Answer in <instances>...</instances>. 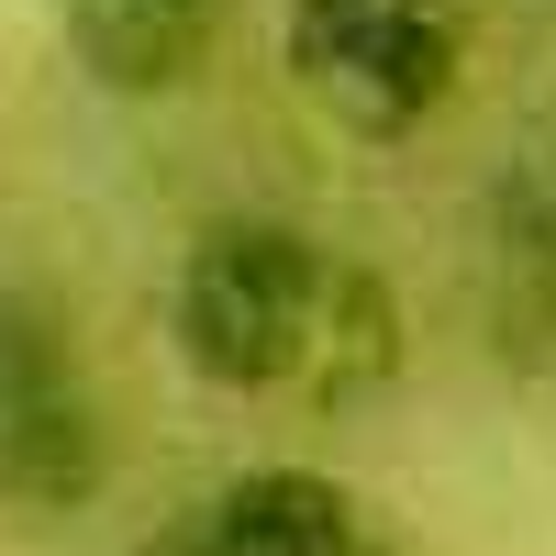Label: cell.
<instances>
[{"mask_svg": "<svg viewBox=\"0 0 556 556\" xmlns=\"http://www.w3.org/2000/svg\"><path fill=\"white\" fill-rule=\"evenodd\" d=\"M479 67L468 0H278V78L345 146H424Z\"/></svg>", "mask_w": 556, "mask_h": 556, "instance_id": "cell-2", "label": "cell"}, {"mask_svg": "<svg viewBox=\"0 0 556 556\" xmlns=\"http://www.w3.org/2000/svg\"><path fill=\"white\" fill-rule=\"evenodd\" d=\"M501 235H513V267L556 301V156H545V167H523L513 190H501Z\"/></svg>", "mask_w": 556, "mask_h": 556, "instance_id": "cell-6", "label": "cell"}, {"mask_svg": "<svg viewBox=\"0 0 556 556\" xmlns=\"http://www.w3.org/2000/svg\"><path fill=\"white\" fill-rule=\"evenodd\" d=\"M123 468L89 345L56 290L0 278V513L23 523H78L101 513V490Z\"/></svg>", "mask_w": 556, "mask_h": 556, "instance_id": "cell-3", "label": "cell"}, {"mask_svg": "<svg viewBox=\"0 0 556 556\" xmlns=\"http://www.w3.org/2000/svg\"><path fill=\"white\" fill-rule=\"evenodd\" d=\"M167 345L223 401L345 424V412L401 390L412 323H401V290L356 245L312 235L290 212H212L167 267Z\"/></svg>", "mask_w": 556, "mask_h": 556, "instance_id": "cell-1", "label": "cell"}, {"mask_svg": "<svg viewBox=\"0 0 556 556\" xmlns=\"http://www.w3.org/2000/svg\"><path fill=\"white\" fill-rule=\"evenodd\" d=\"M245 0H56V45L101 101H178L223 56Z\"/></svg>", "mask_w": 556, "mask_h": 556, "instance_id": "cell-5", "label": "cell"}, {"mask_svg": "<svg viewBox=\"0 0 556 556\" xmlns=\"http://www.w3.org/2000/svg\"><path fill=\"white\" fill-rule=\"evenodd\" d=\"M146 556H379V523L334 468H235L178 501Z\"/></svg>", "mask_w": 556, "mask_h": 556, "instance_id": "cell-4", "label": "cell"}]
</instances>
